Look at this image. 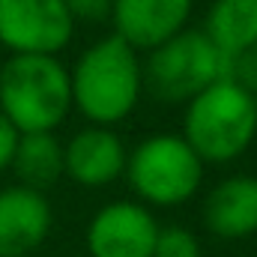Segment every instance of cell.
I'll return each mask as SVG.
<instances>
[{
  "label": "cell",
  "instance_id": "obj_6",
  "mask_svg": "<svg viewBox=\"0 0 257 257\" xmlns=\"http://www.w3.org/2000/svg\"><path fill=\"white\" fill-rule=\"evenodd\" d=\"M75 36L63 0H0V45L9 54L57 57Z\"/></svg>",
  "mask_w": 257,
  "mask_h": 257
},
{
  "label": "cell",
  "instance_id": "obj_13",
  "mask_svg": "<svg viewBox=\"0 0 257 257\" xmlns=\"http://www.w3.org/2000/svg\"><path fill=\"white\" fill-rule=\"evenodd\" d=\"M21 186L45 192L63 177V141L54 132H30L18 135L15 156L9 165Z\"/></svg>",
  "mask_w": 257,
  "mask_h": 257
},
{
  "label": "cell",
  "instance_id": "obj_2",
  "mask_svg": "<svg viewBox=\"0 0 257 257\" xmlns=\"http://www.w3.org/2000/svg\"><path fill=\"white\" fill-rule=\"evenodd\" d=\"M180 135L203 165H227L254 144L257 99L224 75L186 102Z\"/></svg>",
  "mask_w": 257,
  "mask_h": 257
},
{
  "label": "cell",
  "instance_id": "obj_9",
  "mask_svg": "<svg viewBox=\"0 0 257 257\" xmlns=\"http://www.w3.org/2000/svg\"><path fill=\"white\" fill-rule=\"evenodd\" d=\"M54 209L45 192L21 183L0 189V257H27L45 245Z\"/></svg>",
  "mask_w": 257,
  "mask_h": 257
},
{
  "label": "cell",
  "instance_id": "obj_14",
  "mask_svg": "<svg viewBox=\"0 0 257 257\" xmlns=\"http://www.w3.org/2000/svg\"><path fill=\"white\" fill-rule=\"evenodd\" d=\"M153 257H200V239L183 224H165L156 233Z\"/></svg>",
  "mask_w": 257,
  "mask_h": 257
},
{
  "label": "cell",
  "instance_id": "obj_7",
  "mask_svg": "<svg viewBox=\"0 0 257 257\" xmlns=\"http://www.w3.org/2000/svg\"><path fill=\"white\" fill-rule=\"evenodd\" d=\"M159 221L141 200H111L87 224L90 257H153Z\"/></svg>",
  "mask_w": 257,
  "mask_h": 257
},
{
  "label": "cell",
  "instance_id": "obj_11",
  "mask_svg": "<svg viewBox=\"0 0 257 257\" xmlns=\"http://www.w3.org/2000/svg\"><path fill=\"white\" fill-rule=\"evenodd\" d=\"M203 224L212 236L236 242L257 233V177L230 174L203 197Z\"/></svg>",
  "mask_w": 257,
  "mask_h": 257
},
{
  "label": "cell",
  "instance_id": "obj_16",
  "mask_svg": "<svg viewBox=\"0 0 257 257\" xmlns=\"http://www.w3.org/2000/svg\"><path fill=\"white\" fill-rule=\"evenodd\" d=\"M72 21H87V24H102V21H111V9H114V0H63Z\"/></svg>",
  "mask_w": 257,
  "mask_h": 257
},
{
  "label": "cell",
  "instance_id": "obj_15",
  "mask_svg": "<svg viewBox=\"0 0 257 257\" xmlns=\"http://www.w3.org/2000/svg\"><path fill=\"white\" fill-rule=\"evenodd\" d=\"M227 78H233L245 93H251L257 99V45L245 48L227 63Z\"/></svg>",
  "mask_w": 257,
  "mask_h": 257
},
{
  "label": "cell",
  "instance_id": "obj_12",
  "mask_svg": "<svg viewBox=\"0 0 257 257\" xmlns=\"http://www.w3.org/2000/svg\"><path fill=\"white\" fill-rule=\"evenodd\" d=\"M200 30L230 63L236 54L257 45V0H212Z\"/></svg>",
  "mask_w": 257,
  "mask_h": 257
},
{
  "label": "cell",
  "instance_id": "obj_10",
  "mask_svg": "<svg viewBox=\"0 0 257 257\" xmlns=\"http://www.w3.org/2000/svg\"><path fill=\"white\" fill-rule=\"evenodd\" d=\"M194 0H114V33L135 51H150L189 27Z\"/></svg>",
  "mask_w": 257,
  "mask_h": 257
},
{
  "label": "cell",
  "instance_id": "obj_4",
  "mask_svg": "<svg viewBox=\"0 0 257 257\" xmlns=\"http://www.w3.org/2000/svg\"><path fill=\"white\" fill-rule=\"evenodd\" d=\"M135 197L144 206H183L200 192L203 162L183 135H147L126 159V174Z\"/></svg>",
  "mask_w": 257,
  "mask_h": 257
},
{
  "label": "cell",
  "instance_id": "obj_8",
  "mask_svg": "<svg viewBox=\"0 0 257 257\" xmlns=\"http://www.w3.org/2000/svg\"><path fill=\"white\" fill-rule=\"evenodd\" d=\"M128 150L111 126L87 123L63 141V177L84 189H105L126 174Z\"/></svg>",
  "mask_w": 257,
  "mask_h": 257
},
{
  "label": "cell",
  "instance_id": "obj_17",
  "mask_svg": "<svg viewBox=\"0 0 257 257\" xmlns=\"http://www.w3.org/2000/svg\"><path fill=\"white\" fill-rule=\"evenodd\" d=\"M15 144H18V128L0 114V174L9 171L12 156H15Z\"/></svg>",
  "mask_w": 257,
  "mask_h": 257
},
{
  "label": "cell",
  "instance_id": "obj_5",
  "mask_svg": "<svg viewBox=\"0 0 257 257\" xmlns=\"http://www.w3.org/2000/svg\"><path fill=\"white\" fill-rule=\"evenodd\" d=\"M227 75V60L203 30L186 27L144 57V93L165 105H186L200 90Z\"/></svg>",
  "mask_w": 257,
  "mask_h": 257
},
{
  "label": "cell",
  "instance_id": "obj_1",
  "mask_svg": "<svg viewBox=\"0 0 257 257\" xmlns=\"http://www.w3.org/2000/svg\"><path fill=\"white\" fill-rule=\"evenodd\" d=\"M72 111L93 126H117L144 96V57L117 33L96 39L69 69Z\"/></svg>",
  "mask_w": 257,
  "mask_h": 257
},
{
  "label": "cell",
  "instance_id": "obj_3",
  "mask_svg": "<svg viewBox=\"0 0 257 257\" xmlns=\"http://www.w3.org/2000/svg\"><path fill=\"white\" fill-rule=\"evenodd\" d=\"M72 111L69 66L51 54H9L0 66V114L18 128L57 132Z\"/></svg>",
  "mask_w": 257,
  "mask_h": 257
}]
</instances>
